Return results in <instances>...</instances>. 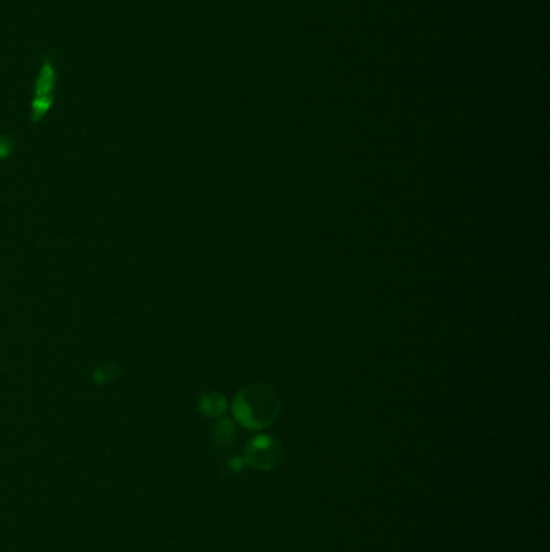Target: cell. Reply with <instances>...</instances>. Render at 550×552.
I'll list each match as a JSON object with an SVG mask.
<instances>
[{
  "instance_id": "obj_3",
  "label": "cell",
  "mask_w": 550,
  "mask_h": 552,
  "mask_svg": "<svg viewBox=\"0 0 550 552\" xmlns=\"http://www.w3.org/2000/svg\"><path fill=\"white\" fill-rule=\"evenodd\" d=\"M57 79L58 73L55 67V58L50 54H45L40 60L39 73L34 83V95H55Z\"/></svg>"
},
{
  "instance_id": "obj_4",
  "label": "cell",
  "mask_w": 550,
  "mask_h": 552,
  "mask_svg": "<svg viewBox=\"0 0 550 552\" xmlns=\"http://www.w3.org/2000/svg\"><path fill=\"white\" fill-rule=\"evenodd\" d=\"M228 409V401L221 393L212 391L198 399V410L207 417H221Z\"/></svg>"
},
{
  "instance_id": "obj_2",
  "label": "cell",
  "mask_w": 550,
  "mask_h": 552,
  "mask_svg": "<svg viewBox=\"0 0 550 552\" xmlns=\"http://www.w3.org/2000/svg\"><path fill=\"white\" fill-rule=\"evenodd\" d=\"M283 455L281 441L274 436H265V434L252 438L244 448V462L260 472L278 468L283 464Z\"/></svg>"
},
{
  "instance_id": "obj_7",
  "label": "cell",
  "mask_w": 550,
  "mask_h": 552,
  "mask_svg": "<svg viewBox=\"0 0 550 552\" xmlns=\"http://www.w3.org/2000/svg\"><path fill=\"white\" fill-rule=\"evenodd\" d=\"M118 374H120L118 363L105 362V363H100V365H97L93 370L91 378H93V381L95 384H107V383L115 381V379L118 378Z\"/></svg>"
},
{
  "instance_id": "obj_8",
  "label": "cell",
  "mask_w": 550,
  "mask_h": 552,
  "mask_svg": "<svg viewBox=\"0 0 550 552\" xmlns=\"http://www.w3.org/2000/svg\"><path fill=\"white\" fill-rule=\"evenodd\" d=\"M13 152H15L13 139L5 134H0V161L10 159Z\"/></svg>"
},
{
  "instance_id": "obj_1",
  "label": "cell",
  "mask_w": 550,
  "mask_h": 552,
  "mask_svg": "<svg viewBox=\"0 0 550 552\" xmlns=\"http://www.w3.org/2000/svg\"><path fill=\"white\" fill-rule=\"evenodd\" d=\"M233 413L244 428H268L281 413V399L267 383L247 384L234 397Z\"/></svg>"
},
{
  "instance_id": "obj_5",
  "label": "cell",
  "mask_w": 550,
  "mask_h": 552,
  "mask_svg": "<svg viewBox=\"0 0 550 552\" xmlns=\"http://www.w3.org/2000/svg\"><path fill=\"white\" fill-rule=\"evenodd\" d=\"M236 439V428L229 418H221L215 423L212 429V441L217 448H229Z\"/></svg>"
},
{
  "instance_id": "obj_6",
  "label": "cell",
  "mask_w": 550,
  "mask_h": 552,
  "mask_svg": "<svg viewBox=\"0 0 550 552\" xmlns=\"http://www.w3.org/2000/svg\"><path fill=\"white\" fill-rule=\"evenodd\" d=\"M55 102V95H34L31 100V111H29V120L36 125L40 120L45 118L50 109Z\"/></svg>"
}]
</instances>
